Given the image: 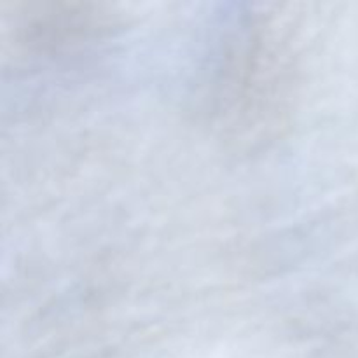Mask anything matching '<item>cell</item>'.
<instances>
[{"label":"cell","instance_id":"6da1fadb","mask_svg":"<svg viewBox=\"0 0 358 358\" xmlns=\"http://www.w3.org/2000/svg\"><path fill=\"white\" fill-rule=\"evenodd\" d=\"M278 42L273 20L262 16L247 17L231 41L220 66L217 100L222 103V114L227 112L233 119L238 115V124L259 122L268 128L276 121L289 73L285 48Z\"/></svg>","mask_w":358,"mask_h":358}]
</instances>
